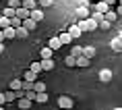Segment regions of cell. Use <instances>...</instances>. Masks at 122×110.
<instances>
[{
	"label": "cell",
	"instance_id": "obj_1",
	"mask_svg": "<svg viewBox=\"0 0 122 110\" xmlns=\"http://www.w3.org/2000/svg\"><path fill=\"white\" fill-rule=\"evenodd\" d=\"M79 27H81V31H95V29H99V23H97L95 19H79V23H77Z\"/></svg>",
	"mask_w": 122,
	"mask_h": 110
},
{
	"label": "cell",
	"instance_id": "obj_2",
	"mask_svg": "<svg viewBox=\"0 0 122 110\" xmlns=\"http://www.w3.org/2000/svg\"><path fill=\"white\" fill-rule=\"evenodd\" d=\"M72 104H75V102H72V98H71V96H60V98H58V106H60L62 110L72 108Z\"/></svg>",
	"mask_w": 122,
	"mask_h": 110
},
{
	"label": "cell",
	"instance_id": "obj_3",
	"mask_svg": "<svg viewBox=\"0 0 122 110\" xmlns=\"http://www.w3.org/2000/svg\"><path fill=\"white\" fill-rule=\"evenodd\" d=\"M17 106H19L21 110H29L33 106V102H31V100H27V98H19V100H17Z\"/></svg>",
	"mask_w": 122,
	"mask_h": 110
},
{
	"label": "cell",
	"instance_id": "obj_4",
	"mask_svg": "<svg viewBox=\"0 0 122 110\" xmlns=\"http://www.w3.org/2000/svg\"><path fill=\"white\" fill-rule=\"evenodd\" d=\"M68 33H71L72 39H79L81 35H83V31H81V27H79V25H71V27H68Z\"/></svg>",
	"mask_w": 122,
	"mask_h": 110
},
{
	"label": "cell",
	"instance_id": "obj_5",
	"mask_svg": "<svg viewBox=\"0 0 122 110\" xmlns=\"http://www.w3.org/2000/svg\"><path fill=\"white\" fill-rule=\"evenodd\" d=\"M93 8H95L97 13H102L103 17H106V13H110V6H108V4H106V2H103V0H99V2H97V4H95V6H93Z\"/></svg>",
	"mask_w": 122,
	"mask_h": 110
},
{
	"label": "cell",
	"instance_id": "obj_6",
	"mask_svg": "<svg viewBox=\"0 0 122 110\" xmlns=\"http://www.w3.org/2000/svg\"><path fill=\"white\" fill-rule=\"evenodd\" d=\"M99 81H103V83L112 81V71H110V69H102V71H99Z\"/></svg>",
	"mask_w": 122,
	"mask_h": 110
},
{
	"label": "cell",
	"instance_id": "obj_7",
	"mask_svg": "<svg viewBox=\"0 0 122 110\" xmlns=\"http://www.w3.org/2000/svg\"><path fill=\"white\" fill-rule=\"evenodd\" d=\"M17 17H19L21 21H25V19H29V17H31V11H27L25 6H21V8H17Z\"/></svg>",
	"mask_w": 122,
	"mask_h": 110
},
{
	"label": "cell",
	"instance_id": "obj_8",
	"mask_svg": "<svg viewBox=\"0 0 122 110\" xmlns=\"http://www.w3.org/2000/svg\"><path fill=\"white\" fill-rule=\"evenodd\" d=\"M95 54H97V50L93 48V46H83V56H87V58L91 60Z\"/></svg>",
	"mask_w": 122,
	"mask_h": 110
},
{
	"label": "cell",
	"instance_id": "obj_9",
	"mask_svg": "<svg viewBox=\"0 0 122 110\" xmlns=\"http://www.w3.org/2000/svg\"><path fill=\"white\" fill-rule=\"evenodd\" d=\"M8 89L21 91V89H23V79H13V81H10V85H8Z\"/></svg>",
	"mask_w": 122,
	"mask_h": 110
},
{
	"label": "cell",
	"instance_id": "obj_10",
	"mask_svg": "<svg viewBox=\"0 0 122 110\" xmlns=\"http://www.w3.org/2000/svg\"><path fill=\"white\" fill-rule=\"evenodd\" d=\"M48 48H52V50H60V48H62V42H60V38H52L50 42H48Z\"/></svg>",
	"mask_w": 122,
	"mask_h": 110
},
{
	"label": "cell",
	"instance_id": "obj_11",
	"mask_svg": "<svg viewBox=\"0 0 122 110\" xmlns=\"http://www.w3.org/2000/svg\"><path fill=\"white\" fill-rule=\"evenodd\" d=\"M77 15H79V19H89V17H91L89 6H79L77 8Z\"/></svg>",
	"mask_w": 122,
	"mask_h": 110
},
{
	"label": "cell",
	"instance_id": "obj_12",
	"mask_svg": "<svg viewBox=\"0 0 122 110\" xmlns=\"http://www.w3.org/2000/svg\"><path fill=\"white\" fill-rule=\"evenodd\" d=\"M4 98H6V104L8 102H17V100H19V94L13 91V89H8V91H4Z\"/></svg>",
	"mask_w": 122,
	"mask_h": 110
},
{
	"label": "cell",
	"instance_id": "obj_13",
	"mask_svg": "<svg viewBox=\"0 0 122 110\" xmlns=\"http://www.w3.org/2000/svg\"><path fill=\"white\" fill-rule=\"evenodd\" d=\"M58 38H60V42H62V46L72 44V38H71V33H68V31H62L60 35H58Z\"/></svg>",
	"mask_w": 122,
	"mask_h": 110
},
{
	"label": "cell",
	"instance_id": "obj_14",
	"mask_svg": "<svg viewBox=\"0 0 122 110\" xmlns=\"http://www.w3.org/2000/svg\"><path fill=\"white\" fill-rule=\"evenodd\" d=\"M4 31V39H15L17 38V29L15 27H6V29H2Z\"/></svg>",
	"mask_w": 122,
	"mask_h": 110
},
{
	"label": "cell",
	"instance_id": "obj_15",
	"mask_svg": "<svg viewBox=\"0 0 122 110\" xmlns=\"http://www.w3.org/2000/svg\"><path fill=\"white\" fill-rule=\"evenodd\" d=\"M29 71H31V73H35V75H39V73L44 71V66H41V60H39V62H37V60H35V62H31Z\"/></svg>",
	"mask_w": 122,
	"mask_h": 110
},
{
	"label": "cell",
	"instance_id": "obj_16",
	"mask_svg": "<svg viewBox=\"0 0 122 110\" xmlns=\"http://www.w3.org/2000/svg\"><path fill=\"white\" fill-rule=\"evenodd\" d=\"M31 19L35 21V23H39V21L44 19V11H41V8H35V11H31Z\"/></svg>",
	"mask_w": 122,
	"mask_h": 110
},
{
	"label": "cell",
	"instance_id": "obj_17",
	"mask_svg": "<svg viewBox=\"0 0 122 110\" xmlns=\"http://www.w3.org/2000/svg\"><path fill=\"white\" fill-rule=\"evenodd\" d=\"M23 27H25L27 31H33V29L37 27V23H35V21H33L31 17H29V19H25V21H23Z\"/></svg>",
	"mask_w": 122,
	"mask_h": 110
},
{
	"label": "cell",
	"instance_id": "obj_18",
	"mask_svg": "<svg viewBox=\"0 0 122 110\" xmlns=\"http://www.w3.org/2000/svg\"><path fill=\"white\" fill-rule=\"evenodd\" d=\"M110 46H112V50H114V52H122V39L120 38H114Z\"/></svg>",
	"mask_w": 122,
	"mask_h": 110
},
{
	"label": "cell",
	"instance_id": "obj_19",
	"mask_svg": "<svg viewBox=\"0 0 122 110\" xmlns=\"http://www.w3.org/2000/svg\"><path fill=\"white\" fill-rule=\"evenodd\" d=\"M52 48H48V46H46V48H41V60H52Z\"/></svg>",
	"mask_w": 122,
	"mask_h": 110
},
{
	"label": "cell",
	"instance_id": "obj_20",
	"mask_svg": "<svg viewBox=\"0 0 122 110\" xmlns=\"http://www.w3.org/2000/svg\"><path fill=\"white\" fill-rule=\"evenodd\" d=\"M33 91H35V94H44V91H46V83H44V81H35Z\"/></svg>",
	"mask_w": 122,
	"mask_h": 110
},
{
	"label": "cell",
	"instance_id": "obj_21",
	"mask_svg": "<svg viewBox=\"0 0 122 110\" xmlns=\"http://www.w3.org/2000/svg\"><path fill=\"white\" fill-rule=\"evenodd\" d=\"M91 19H95V21H97V23H102V21H103V19H106V17H103V15H102V13H97L95 8L91 6Z\"/></svg>",
	"mask_w": 122,
	"mask_h": 110
},
{
	"label": "cell",
	"instance_id": "obj_22",
	"mask_svg": "<svg viewBox=\"0 0 122 110\" xmlns=\"http://www.w3.org/2000/svg\"><path fill=\"white\" fill-rule=\"evenodd\" d=\"M23 79H25V81H31V83H35V81H37V75H35V73H31V71H27L25 75H23Z\"/></svg>",
	"mask_w": 122,
	"mask_h": 110
},
{
	"label": "cell",
	"instance_id": "obj_23",
	"mask_svg": "<svg viewBox=\"0 0 122 110\" xmlns=\"http://www.w3.org/2000/svg\"><path fill=\"white\" fill-rule=\"evenodd\" d=\"M89 65H91V62H89L87 56H79V58H77V66H83V69H85V66H89Z\"/></svg>",
	"mask_w": 122,
	"mask_h": 110
},
{
	"label": "cell",
	"instance_id": "obj_24",
	"mask_svg": "<svg viewBox=\"0 0 122 110\" xmlns=\"http://www.w3.org/2000/svg\"><path fill=\"white\" fill-rule=\"evenodd\" d=\"M23 6H25L27 11H35V8H37V2H35V0H25Z\"/></svg>",
	"mask_w": 122,
	"mask_h": 110
},
{
	"label": "cell",
	"instance_id": "obj_25",
	"mask_svg": "<svg viewBox=\"0 0 122 110\" xmlns=\"http://www.w3.org/2000/svg\"><path fill=\"white\" fill-rule=\"evenodd\" d=\"M116 19H118V13H116V11H112V8H110V13H106V21H110V23H114Z\"/></svg>",
	"mask_w": 122,
	"mask_h": 110
},
{
	"label": "cell",
	"instance_id": "obj_26",
	"mask_svg": "<svg viewBox=\"0 0 122 110\" xmlns=\"http://www.w3.org/2000/svg\"><path fill=\"white\" fill-rule=\"evenodd\" d=\"M71 56H75V58H79V56H83V46H75L71 52Z\"/></svg>",
	"mask_w": 122,
	"mask_h": 110
},
{
	"label": "cell",
	"instance_id": "obj_27",
	"mask_svg": "<svg viewBox=\"0 0 122 110\" xmlns=\"http://www.w3.org/2000/svg\"><path fill=\"white\" fill-rule=\"evenodd\" d=\"M6 27H10V19L2 15V17H0V29H6Z\"/></svg>",
	"mask_w": 122,
	"mask_h": 110
},
{
	"label": "cell",
	"instance_id": "obj_28",
	"mask_svg": "<svg viewBox=\"0 0 122 110\" xmlns=\"http://www.w3.org/2000/svg\"><path fill=\"white\" fill-rule=\"evenodd\" d=\"M44 71H54V60H41Z\"/></svg>",
	"mask_w": 122,
	"mask_h": 110
},
{
	"label": "cell",
	"instance_id": "obj_29",
	"mask_svg": "<svg viewBox=\"0 0 122 110\" xmlns=\"http://www.w3.org/2000/svg\"><path fill=\"white\" fill-rule=\"evenodd\" d=\"M27 35H29V31H27L25 27H19V29H17V38L19 39H25Z\"/></svg>",
	"mask_w": 122,
	"mask_h": 110
},
{
	"label": "cell",
	"instance_id": "obj_30",
	"mask_svg": "<svg viewBox=\"0 0 122 110\" xmlns=\"http://www.w3.org/2000/svg\"><path fill=\"white\" fill-rule=\"evenodd\" d=\"M21 6H23L21 0H8V8H15V11H17V8H21Z\"/></svg>",
	"mask_w": 122,
	"mask_h": 110
},
{
	"label": "cell",
	"instance_id": "obj_31",
	"mask_svg": "<svg viewBox=\"0 0 122 110\" xmlns=\"http://www.w3.org/2000/svg\"><path fill=\"white\" fill-rule=\"evenodd\" d=\"M64 62H66V66H71V69H72V66H77V58H75V56H71V54L66 56Z\"/></svg>",
	"mask_w": 122,
	"mask_h": 110
},
{
	"label": "cell",
	"instance_id": "obj_32",
	"mask_svg": "<svg viewBox=\"0 0 122 110\" xmlns=\"http://www.w3.org/2000/svg\"><path fill=\"white\" fill-rule=\"evenodd\" d=\"M35 102H37V104H44V102H48V94H46V91H44V94H37Z\"/></svg>",
	"mask_w": 122,
	"mask_h": 110
},
{
	"label": "cell",
	"instance_id": "obj_33",
	"mask_svg": "<svg viewBox=\"0 0 122 110\" xmlns=\"http://www.w3.org/2000/svg\"><path fill=\"white\" fill-rule=\"evenodd\" d=\"M33 85H35V83H31V81H25V79H23V91H31Z\"/></svg>",
	"mask_w": 122,
	"mask_h": 110
},
{
	"label": "cell",
	"instance_id": "obj_34",
	"mask_svg": "<svg viewBox=\"0 0 122 110\" xmlns=\"http://www.w3.org/2000/svg\"><path fill=\"white\" fill-rule=\"evenodd\" d=\"M110 27H112V23H110V21H106V19H103L102 23H99V29H103V31H108Z\"/></svg>",
	"mask_w": 122,
	"mask_h": 110
},
{
	"label": "cell",
	"instance_id": "obj_35",
	"mask_svg": "<svg viewBox=\"0 0 122 110\" xmlns=\"http://www.w3.org/2000/svg\"><path fill=\"white\" fill-rule=\"evenodd\" d=\"M39 4H41V6H52L54 0H39Z\"/></svg>",
	"mask_w": 122,
	"mask_h": 110
},
{
	"label": "cell",
	"instance_id": "obj_36",
	"mask_svg": "<svg viewBox=\"0 0 122 110\" xmlns=\"http://www.w3.org/2000/svg\"><path fill=\"white\" fill-rule=\"evenodd\" d=\"M6 104V98H4V94H0V106H4Z\"/></svg>",
	"mask_w": 122,
	"mask_h": 110
},
{
	"label": "cell",
	"instance_id": "obj_37",
	"mask_svg": "<svg viewBox=\"0 0 122 110\" xmlns=\"http://www.w3.org/2000/svg\"><path fill=\"white\" fill-rule=\"evenodd\" d=\"M103 2H106L108 6H114V4H116V2H118V0H103Z\"/></svg>",
	"mask_w": 122,
	"mask_h": 110
},
{
	"label": "cell",
	"instance_id": "obj_38",
	"mask_svg": "<svg viewBox=\"0 0 122 110\" xmlns=\"http://www.w3.org/2000/svg\"><path fill=\"white\" fill-rule=\"evenodd\" d=\"M4 52V42H0V54Z\"/></svg>",
	"mask_w": 122,
	"mask_h": 110
},
{
	"label": "cell",
	"instance_id": "obj_39",
	"mask_svg": "<svg viewBox=\"0 0 122 110\" xmlns=\"http://www.w3.org/2000/svg\"><path fill=\"white\" fill-rule=\"evenodd\" d=\"M0 42H4V31L0 29Z\"/></svg>",
	"mask_w": 122,
	"mask_h": 110
},
{
	"label": "cell",
	"instance_id": "obj_40",
	"mask_svg": "<svg viewBox=\"0 0 122 110\" xmlns=\"http://www.w3.org/2000/svg\"><path fill=\"white\" fill-rule=\"evenodd\" d=\"M116 13H118V17L122 15V6H120V4H118V11H116Z\"/></svg>",
	"mask_w": 122,
	"mask_h": 110
},
{
	"label": "cell",
	"instance_id": "obj_41",
	"mask_svg": "<svg viewBox=\"0 0 122 110\" xmlns=\"http://www.w3.org/2000/svg\"><path fill=\"white\" fill-rule=\"evenodd\" d=\"M118 4H120V6H122V0H118Z\"/></svg>",
	"mask_w": 122,
	"mask_h": 110
},
{
	"label": "cell",
	"instance_id": "obj_42",
	"mask_svg": "<svg viewBox=\"0 0 122 110\" xmlns=\"http://www.w3.org/2000/svg\"><path fill=\"white\" fill-rule=\"evenodd\" d=\"M118 38H120V39H122V31H120V35H118Z\"/></svg>",
	"mask_w": 122,
	"mask_h": 110
},
{
	"label": "cell",
	"instance_id": "obj_43",
	"mask_svg": "<svg viewBox=\"0 0 122 110\" xmlns=\"http://www.w3.org/2000/svg\"><path fill=\"white\" fill-rule=\"evenodd\" d=\"M0 110H4V106H0Z\"/></svg>",
	"mask_w": 122,
	"mask_h": 110
},
{
	"label": "cell",
	"instance_id": "obj_44",
	"mask_svg": "<svg viewBox=\"0 0 122 110\" xmlns=\"http://www.w3.org/2000/svg\"><path fill=\"white\" fill-rule=\"evenodd\" d=\"M114 110H122V108H114Z\"/></svg>",
	"mask_w": 122,
	"mask_h": 110
},
{
	"label": "cell",
	"instance_id": "obj_45",
	"mask_svg": "<svg viewBox=\"0 0 122 110\" xmlns=\"http://www.w3.org/2000/svg\"><path fill=\"white\" fill-rule=\"evenodd\" d=\"M21 2H25V0H21Z\"/></svg>",
	"mask_w": 122,
	"mask_h": 110
}]
</instances>
